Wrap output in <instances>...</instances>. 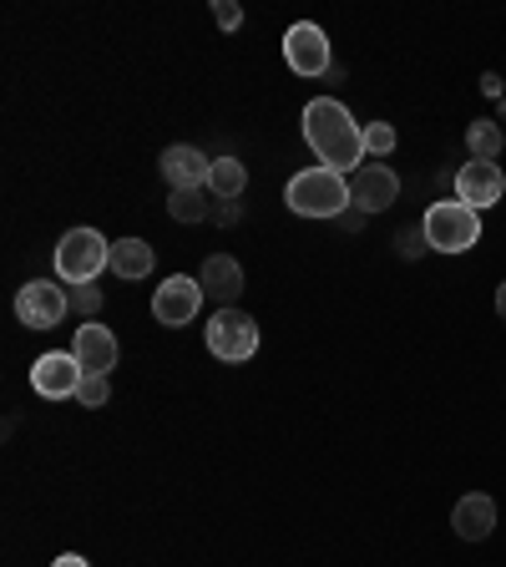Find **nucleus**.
<instances>
[{"instance_id":"20e7f679","label":"nucleus","mask_w":506,"mask_h":567,"mask_svg":"<svg viewBox=\"0 0 506 567\" xmlns=\"http://www.w3.org/2000/svg\"><path fill=\"white\" fill-rule=\"evenodd\" d=\"M102 269H112V244H106L96 228H71L56 244V274L76 289V284H92Z\"/></svg>"},{"instance_id":"7ed1b4c3","label":"nucleus","mask_w":506,"mask_h":567,"mask_svg":"<svg viewBox=\"0 0 506 567\" xmlns=\"http://www.w3.org/2000/svg\"><path fill=\"white\" fill-rule=\"evenodd\" d=\"M421 234L425 248H436V254H466V248L482 244V213L466 208V203H431Z\"/></svg>"},{"instance_id":"ddd939ff","label":"nucleus","mask_w":506,"mask_h":567,"mask_svg":"<svg viewBox=\"0 0 506 567\" xmlns=\"http://www.w3.org/2000/svg\"><path fill=\"white\" fill-rule=\"evenodd\" d=\"M71 354H76V365L86 375H112V365H117V334L106 330V324H82L76 340H71Z\"/></svg>"},{"instance_id":"aec40b11","label":"nucleus","mask_w":506,"mask_h":567,"mask_svg":"<svg viewBox=\"0 0 506 567\" xmlns=\"http://www.w3.org/2000/svg\"><path fill=\"white\" fill-rule=\"evenodd\" d=\"M365 153H375V157L395 153V127L390 122H365Z\"/></svg>"},{"instance_id":"0eeeda50","label":"nucleus","mask_w":506,"mask_h":567,"mask_svg":"<svg viewBox=\"0 0 506 567\" xmlns=\"http://www.w3.org/2000/svg\"><path fill=\"white\" fill-rule=\"evenodd\" d=\"M203 284L188 279V274H173V279L157 284V295H153V319L157 324H167V330H183V324H193L203 309Z\"/></svg>"},{"instance_id":"f03ea898","label":"nucleus","mask_w":506,"mask_h":567,"mask_svg":"<svg viewBox=\"0 0 506 567\" xmlns=\"http://www.w3.org/2000/svg\"><path fill=\"white\" fill-rule=\"evenodd\" d=\"M283 203H289L299 218H340L354 198H350L344 173H334V167H304V173L289 177Z\"/></svg>"},{"instance_id":"f3484780","label":"nucleus","mask_w":506,"mask_h":567,"mask_svg":"<svg viewBox=\"0 0 506 567\" xmlns=\"http://www.w3.org/2000/svg\"><path fill=\"white\" fill-rule=\"evenodd\" d=\"M248 188V167L238 157H213V177H208V193L218 203H238Z\"/></svg>"},{"instance_id":"cd10ccee","label":"nucleus","mask_w":506,"mask_h":567,"mask_svg":"<svg viewBox=\"0 0 506 567\" xmlns=\"http://www.w3.org/2000/svg\"><path fill=\"white\" fill-rule=\"evenodd\" d=\"M496 315L506 319V284H502V289H496Z\"/></svg>"},{"instance_id":"412c9836","label":"nucleus","mask_w":506,"mask_h":567,"mask_svg":"<svg viewBox=\"0 0 506 567\" xmlns=\"http://www.w3.org/2000/svg\"><path fill=\"white\" fill-rule=\"evenodd\" d=\"M76 405H86V411L106 405V375H86V380H82V390H76Z\"/></svg>"},{"instance_id":"b1692460","label":"nucleus","mask_w":506,"mask_h":567,"mask_svg":"<svg viewBox=\"0 0 506 567\" xmlns=\"http://www.w3.org/2000/svg\"><path fill=\"white\" fill-rule=\"evenodd\" d=\"M365 218H370V213H365V208H354V203H350V208H344L340 218H334V224H340L344 234H360V228H365Z\"/></svg>"},{"instance_id":"9d476101","label":"nucleus","mask_w":506,"mask_h":567,"mask_svg":"<svg viewBox=\"0 0 506 567\" xmlns=\"http://www.w3.org/2000/svg\"><path fill=\"white\" fill-rule=\"evenodd\" d=\"M506 193V173L496 163H466L456 173V203H466V208H492V203H502Z\"/></svg>"},{"instance_id":"a211bd4d","label":"nucleus","mask_w":506,"mask_h":567,"mask_svg":"<svg viewBox=\"0 0 506 567\" xmlns=\"http://www.w3.org/2000/svg\"><path fill=\"white\" fill-rule=\"evenodd\" d=\"M466 147H472V163H492V157L506 147V137H502V127H496V122L476 117L472 127H466Z\"/></svg>"},{"instance_id":"6e6552de","label":"nucleus","mask_w":506,"mask_h":567,"mask_svg":"<svg viewBox=\"0 0 506 567\" xmlns=\"http://www.w3.org/2000/svg\"><path fill=\"white\" fill-rule=\"evenodd\" d=\"M82 380H86V370L76 365V354L71 350H51L31 365V390L41 395V401H76Z\"/></svg>"},{"instance_id":"39448f33","label":"nucleus","mask_w":506,"mask_h":567,"mask_svg":"<svg viewBox=\"0 0 506 567\" xmlns=\"http://www.w3.org/2000/svg\"><path fill=\"white\" fill-rule=\"evenodd\" d=\"M208 350L224 360V365H244L248 354L259 350V324L244 309H218L208 324Z\"/></svg>"},{"instance_id":"4468645a","label":"nucleus","mask_w":506,"mask_h":567,"mask_svg":"<svg viewBox=\"0 0 506 567\" xmlns=\"http://www.w3.org/2000/svg\"><path fill=\"white\" fill-rule=\"evenodd\" d=\"M451 527H456V537H466V543H482V537H492L496 527V502L482 492L461 496L456 512H451Z\"/></svg>"},{"instance_id":"1a4fd4ad","label":"nucleus","mask_w":506,"mask_h":567,"mask_svg":"<svg viewBox=\"0 0 506 567\" xmlns=\"http://www.w3.org/2000/svg\"><path fill=\"white\" fill-rule=\"evenodd\" d=\"M283 61H289V71H295V76H324V71L334 66L330 35L319 31L314 21L289 25V31H283Z\"/></svg>"},{"instance_id":"4be33fe9","label":"nucleus","mask_w":506,"mask_h":567,"mask_svg":"<svg viewBox=\"0 0 506 567\" xmlns=\"http://www.w3.org/2000/svg\"><path fill=\"white\" fill-rule=\"evenodd\" d=\"M71 305L82 309V315H96V309H102V289H96V284H76V289H71Z\"/></svg>"},{"instance_id":"f8f14e48","label":"nucleus","mask_w":506,"mask_h":567,"mask_svg":"<svg viewBox=\"0 0 506 567\" xmlns=\"http://www.w3.org/2000/svg\"><path fill=\"white\" fill-rule=\"evenodd\" d=\"M157 173L177 188H208V177H213V157H203L193 142H177V147H167L163 163H157Z\"/></svg>"},{"instance_id":"a878e982","label":"nucleus","mask_w":506,"mask_h":567,"mask_svg":"<svg viewBox=\"0 0 506 567\" xmlns=\"http://www.w3.org/2000/svg\"><path fill=\"white\" fill-rule=\"evenodd\" d=\"M213 218H218V224H238V203H224V208L213 213Z\"/></svg>"},{"instance_id":"f257e3e1","label":"nucleus","mask_w":506,"mask_h":567,"mask_svg":"<svg viewBox=\"0 0 506 567\" xmlns=\"http://www.w3.org/2000/svg\"><path fill=\"white\" fill-rule=\"evenodd\" d=\"M304 137L314 147L319 167H334V173H360V157H365V127L344 112V102L334 96H314L304 106Z\"/></svg>"},{"instance_id":"dca6fc26","label":"nucleus","mask_w":506,"mask_h":567,"mask_svg":"<svg viewBox=\"0 0 506 567\" xmlns=\"http://www.w3.org/2000/svg\"><path fill=\"white\" fill-rule=\"evenodd\" d=\"M153 259L157 254L147 238H117V244H112V274H117V279H147Z\"/></svg>"},{"instance_id":"bb28decb","label":"nucleus","mask_w":506,"mask_h":567,"mask_svg":"<svg viewBox=\"0 0 506 567\" xmlns=\"http://www.w3.org/2000/svg\"><path fill=\"white\" fill-rule=\"evenodd\" d=\"M51 567H92V563H86V557H76V553H66V557H56Z\"/></svg>"},{"instance_id":"393cba45","label":"nucleus","mask_w":506,"mask_h":567,"mask_svg":"<svg viewBox=\"0 0 506 567\" xmlns=\"http://www.w3.org/2000/svg\"><path fill=\"white\" fill-rule=\"evenodd\" d=\"M421 248H425V234H421V228H411V234L401 238V254H405V259H415Z\"/></svg>"},{"instance_id":"5701e85b","label":"nucleus","mask_w":506,"mask_h":567,"mask_svg":"<svg viewBox=\"0 0 506 567\" xmlns=\"http://www.w3.org/2000/svg\"><path fill=\"white\" fill-rule=\"evenodd\" d=\"M213 21L224 25V31H238V25H244V11H238L234 0H218V6H213Z\"/></svg>"},{"instance_id":"423d86ee","label":"nucleus","mask_w":506,"mask_h":567,"mask_svg":"<svg viewBox=\"0 0 506 567\" xmlns=\"http://www.w3.org/2000/svg\"><path fill=\"white\" fill-rule=\"evenodd\" d=\"M66 305H71V295L61 284L31 279V284H21V295H16V319H21L25 330H56L61 319H66Z\"/></svg>"},{"instance_id":"9b49d317","label":"nucleus","mask_w":506,"mask_h":567,"mask_svg":"<svg viewBox=\"0 0 506 567\" xmlns=\"http://www.w3.org/2000/svg\"><path fill=\"white\" fill-rule=\"evenodd\" d=\"M350 198H354V208L385 213V208H395V198H401V177L390 173L385 163H365L360 173H354Z\"/></svg>"},{"instance_id":"2eb2a0df","label":"nucleus","mask_w":506,"mask_h":567,"mask_svg":"<svg viewBox=\"0 0 506 567\" xmlns=\"http://www.w3.org/2000/svg\"><path fill=\"white\" fill-rule=\"evenodd\" d=\"M198 284H203V295L208 299H218L224 309H234L238 289H244V269H238V259H228V254H213V259L203 264Z\"/></svg>"},{"instance_id":"6ab92c4d","label":"nucleus","mask_w":506,"mask_h":567,"mask_svg":"<svg viewBox=\"0 0 506 567\" xmlns=\"http://www.w3.org/2000/svg\"><path fill=\"white\" fill-rule=\"evenodd\" d=\"M167 213H173V224H203L208 218V198H203V188H177L167 198Z\"/></svg>"}]
</instances>
